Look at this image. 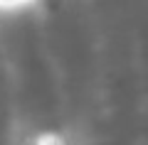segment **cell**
<instances>
[{
	"mask_svg": "<svg viewBox=\"0 0 148 145\" xmlns=\"http://www.w3.org/2000/svg\"><path fill=\"white\" fill-rule=\"evenodd\" d=\"M3 3H12V0H3Z\"/></svg>",
	"mask_w": 148,
	"mask_h": 145,
	"instance_id": "6da1fadb",
	"label": "cell"
}]
</instances>
